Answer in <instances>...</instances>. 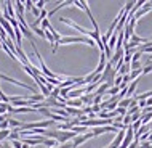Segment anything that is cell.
I'll return each instance as SVG.
<instances>
[{"mask_svg": "<svg viewBox=\"0 0 152 148\" xmlns=\"http://www.w3.org/2000/svg\"><path fill=\"white\" fill-rule=\"evenodd\" d=\"M75 137H77V134L72 132V130H58V138H56V142L61 143V145H64V143H67L69 140H74Z\"/></svg>", "mask_w": 152, "mask_h": 148, "instance_id": "obj_1", "label": "cell"}, {"mask_svg": "<svg viewBox=\"0 0 152 148\" xmlns=\"http://www.w3.org/2000/svg\"><path fill=\"white\" fill-rule=\"evenodd\" d=\"M94 135L91 134V132H87V134H82V135H77L75 138L72 140V145H74V148L75 147H79V145H82V143H85L87 140H90V138H93Z\"/></svg>", "mask_w": 152, "mask_h": 148, "instance_id": "obj_2", "label": "cell"}, {"mask_svg": "<svg viewBox=\"0 0 152 148\" xmlns=\"http://www.w3.org/2000/svg\"><path fill=\"white\" fill-rule=\"evenodd\" d=\"M8 122H10V129H11V130H15V129L21 130V127H23V124H24L23 121H19V119H13V118L8 119Z\"/></svg>", "mask_w": 152, "mask_h": 148, "instance_id": "obj_3", "label": "cell"}, {"mask_svg": "<svg viewBox=\"0 0 152 148\" xmlns=\"http://www.w3.org/2000/svg\"><path fill=\"white\" fill-rule=\"evenodd\" d=\"M66 106H71V108H79V106H83V101H82V98H75V100H66Z\"/></svg>", "mask_w": 152, "mask_h": 148, "instance_id": "obj_4", "label": "cell"}, {"mask_svg": "<svg viewBox=\"0 0 152 148\" xmlns=\"http://www.w3.org/2000/svg\"><path fill=\"white\" fill-rule=\"evenodd\" d=\"M138 82H139V79L133 81V82H131V84L128 85V89H126V98H131V97H133L134 90H136V85H138Z\"/></svg>", "mask_w": 152, "mask_h": 148, "instance_id": "obj_5", "label": "cell"}, {"mask_svg": "<svg viewBox=\"0 0 152 148\" xmlns=\"http://www.w3.org/2000/svg\"><path fill=\"white\" fill-rule=\"evenodd\" d=\"M13 5L16 8V13L24 16V10H26V7H24V2H21V0H18V2H13Z\"/></svg>", "mask_w": 152, "mask_h": 148, "instance_id": "obj_6", "label": "cell"}, {"mask_svg": "<svg viewBox=\"0 0 152 148\" xmlns=\"http://www.w3.org/2000/svg\"><path fill=\"white\" fill-rule=\"evenodd\" d=\"M117 39H118V32L115 31V32H114V34H112V37H110V39H109V48H110V50H115V45H117Z\"/></svg>", "mask_w": 152, "mask_h": 148, "instance_id": "obj_7", "label": "cell"}, {"mask_svg": "<svg viewBox=\"0 0 152 148\" xmlns=\"http://www.w3.org/2000/svg\"><path fill=\"white\" fill-rule=\"evenodd\" d=\"M131 100H133V98H123V100H120V101H118V108L128 110L130 105H131Z\"/></svg>", "mask_w": 152, "mask_h": 148, "instance_id": "obj_8", "label": "cell"}, {"mask_svg": "<svg viewBox=\"0 0 152 148\" xmlns=\"http://www.w3.org/2000/svg\"><path fill=\"white\" fill-rule=\"evenodd\" d=\"M10 134H11V129L0 130V143H2V142H7L8 138H10Z\"/></svg>", "mask_w": 152, "mask_h": 148, "instance_id": "obj_9", "label": "cell"}, {"mask_svg": "<svg viewBox=\"0 0 152 148\" xmlns=\"http://www.w3.org/2000/svg\"><path fill=\"white\" fill-rule=\"evenodd\" d=\"M43 145L48 147V148H55V147H58L59 143L56 142V140H53V138H45V140H43Z\"/></svg>", "mask_w": 152, "mask_h": 148, "instance_id": "obj_10", "label": "cell"}, {"mask_svg": "<svg viewBox=\"0 0 152 148\" xmlns=\"http://www.w3.org/2000/svg\"><path fill=\"white\" fill-rule=\"evenodd\" d=\"M10 110H11L10 103H0V114H8Z\"/></svg>", "mask_w": 152, "mask_h": 148, "instance_id": "obj_11", "label": "cell"}, {"mask_svg": "<svg viewBox=\"0 0 152 148\" xmlns=\"http://www.w3.org/2000/svg\"><path fill=\"white\" fill-rule=\"evenodd\" d=\"M130 66H131V71H138V69H142V68H144L141 61H131Z\"/></svg>", "mask_w": 152, "mask_h": 148, "instance_id": "obj_12", "label": "cell"}, {"mask_svg": "<svg viewBox=\"0 0 152 148\" xmlns=\"http://www.w3.org/2000/svg\"><path fill=\"white\" fill-rule=\"evenodd\" d=\"M0 103H10V97L5 95L2 89H0Z\"/></svg>", "mask_w": 152, "mask_h": 148, "instance_id": "obj_13", "label": "cell"}, {"mask_svg": "<svg viewBox=\"0 0 152 148\" xmlns=\"http://www.w3.org/2000/svg\"><path fill=\"white\" fill-rule=\"evenodd\" d=\"M10 145L13 147V148H23V142L21 140H11Z\"/></svg>", "mask_w": 152, "mask_h": 148, "instance_id": "obj_14", "label": "cell"}, {"mask_svg": "<svg viewBox=\"0 0 152 148\" xmlns=\"http://www.w3.org/2000/svg\"><path fill=\"white\" fill-rule=\"evenodd\" d=\"M45 5H47V2H43V0H39V2L35 3V7L39 8V10H43V8H45Z\"/></svg>", "mask_w": 152, "mask_h": 148, "instance_id": "obj_15", "label": "cell"}, {"mask_svg": "<svg viewBox=\"0 0 152 148\" xmlns=\"http://www.w3.org/2000/svg\"><path fill=\"white\" fill-rule=\"evenodd\" d=\"M152 71V64H146L144 68H142V74H149Z\"/></svg>", "mask_w": 152, "mask_h": 148, "instance_id": "obj_16", "label": "cell"}, {"mask_svg": "<svg viewBox=\"0 0 152 148\" xmlns=\"http://www.w3.org/2000/svg\"><path fill=\"white\" fill-rule=\"evenodd\" d=\"M138 148H152V143H149V142H141Z\"/></svg>", "mask_w": 152, "mask_h": 148, "instance_id": "obj_17", "label": "cell"}, {"mask_svg": "<svg viewBox=\"0 0 152 148\" xmlns=\"http://www.w3.org/2000/svg\"><path fill=\"white\" fill-rule=\"evenodd\" d=\"M0 148H13V147H11L10 143H7V142H2L0 143Z\"/></svg>", "mask_w": 152, "mask_h": 148, "instance_id": "obj_18", "label": "cell"}, {"mask_svg": "<svg viewBox=\"0 0 152 148\" xmlns=\"http://www.w3.org/2000/svg\"><path fill=\"white\" fill-rule=\"evenodd\" d=\"M146 106H149V108L152 106V97H151V98H147V100H146Z\"/></svg>", "mask_w": 152, "mask_h": 148, "instance_id": "obj_19", "label": "cell"}, {"mask_svg": "<svg viewBox=\"0 0 152 148\" xmlns=\"http://www.w3.org/2000/svg\"><path fill=\"white\" fill-rule=\"evenodd\" d=\"M0 5H2V2H0ZM0 18H2V11H0Z\"/></svg>", "mask_w": 152, "mask_h": 148, "instance_id": "obj_20", "label": "cell"}]
</instances>
